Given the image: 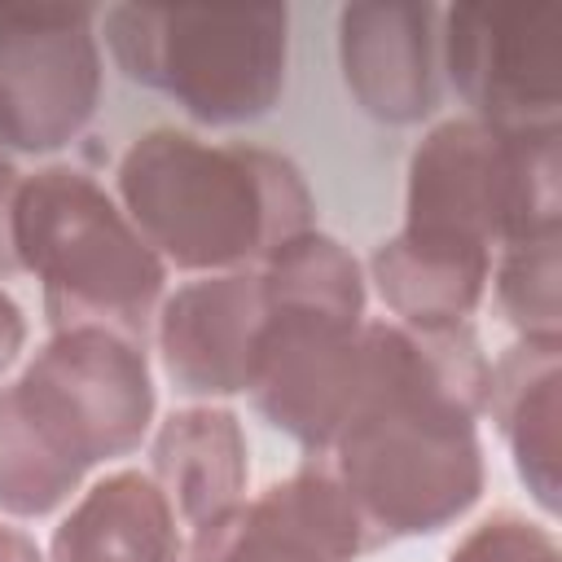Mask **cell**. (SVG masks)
<instances>
[{
  "mask_svg": "<svg viewBox=\"0 0 562 562\" xmlns=\"http://www.w3.org/2000/svg\"><path fill=\"white\" fill-rule=\"evenodd\" d=\"M268 321L259 268L211 272L176 285L154 316L158 364L184 395H241L255 382V351Z\"/></svg>",
  "mask_w": 562,
  "mask_h": 562,
  "instance_id": "10",
  "label": "cell"
},
{
  "mask_svg": "<svg viewBox=\"0 0 562 562\" xmlns=\"http://www.w3.org/2000/svg\"><path fill=\"white\" fill-rule=\"evenodd\" d=\"M48 562H184V527L149 470H110L61 514Z\"/></svg>",
  "mask_w": 562,
  "mask_h": 562,
  "instance_id": "13",
  "label": "cell"
},
{
  "mask_svg": "<svg viewBox=\"0 0 562 562\" xmlns=\"http://www.w3.org/2000/svg\"><path fill=\"white\" fill-rule=\"evenodd\" d=\"M114 198L167 268L198 277L263 263L316 215L285 154L184 127L140 132L114 167Z\"/></svg>",
  "mask_w": 562,
  "mask_h": 562,
  "instance_id": "2",
  "label": "cell"
},
{
  "mask_svg": "<svg viewBox=\"0 0 562 562\" xmlns=\"http://www.w3.org/2000/svg\"><path fill=\"white\" fill-rule=\"evenodd\" d=\"M435 4L360 0L338 13V66L356 105L391 127L422 123L443 92Z\"/></svg>",
  "mask_w": 562,
  "mask_h": 562,
  "instance_id": "11",
  "label": "cell"
},
{
  "mask_svg": "<svg viewBox=\"0 0 562 562\" xmlns=\"http://www.w3.org/2000/svg\"><path fill=\"white\" fill-rule=\"evenodd\" d=\"M9 176H18V167L9 162V149L0 145V180H9Z\"/></svg>",
  "mask_w": 562,
  "mask_h": 562,
  "instance_id": "20",
  "label": "cell"
},
{
  "mask_svg": "<svg viewBox=\"0 0 562 562\" xmlns=\"http://www.w3.org/2000/svg\"><path fill=\"white\" fill-rule=\"evenodd\" d=\"M496 312L531 342H562V233L527 237L492 259Z\"/></svg>",
  "mask_w": 562,
  "mask_h": 562,
  "instance_id": "16",
  "label": "cell"
},
{
  "mask_svg": "<svg viewBox=\"0 0 562 562\" xmlns=\"http://www.w3.org/2000/svg\"><path fill=\"white\" fill-rule=\"evenodd\" d=\"M13 255L44 290L53 329L154 334L167 263L136 233L119 198L75 162L22 171L13 193Z\"/></svg>",
  "mask_w": 562,
  "mask_h": 562,
  "instance_id": "4",
  "label": "cell"
},
{
  "mask_svg": "<svg viewBox=\"0 0 562 562\" xmlns=\"http://www.w3.org/2000/svg\"><path fill=\"white\" fill-rule=\"evenodd\" d=\"M364 553V522L325 457H307L250 501L215 514L184 544V562H356Z\"/></svg>",
  "mask_w": 562,
  "mask_h": 562,
  "instance_id": "9",
  "label": "cell"
},
{
  "mask_svg": "<svg viewBox=\"0 0 562 562\" xmlns=\"http://www.w3.org/2000/svg\"><path fill=\"white\" fill-rule=\"evenodd\" d=\"M558 395H562V342L518 338L492 360L483 413H492L496 435L505 439L518 479L527 483L531 501L549 518L558 514V492H562Z\"/></svg>",
  "mask_w": 562,
  "mask_h": 562,
  "instance_id": "15",
  "label": "cell"
},
{
  "mask_svg": "<svg viewBox=\"0 0 562 562\" xmlns=\"http://www.w3.org/2000/svg\"><path fill=\"white\" fill-rule=\"evenodd\" d=\"M154 408L145 342L110 329H53L0 386V514L61 509L88 470L145 443Z\"/></svg>",
  "mask_w": 562,
  "mask_h": 562,
  "instance_id": "3",
  "label": "cell"
},
{
  "mask_svg": "<svg viewBox=\"0 0 562 562\" xmlns=\"http://www.w3.org/2000/svg\"><path fill=\"white\" fill-rule=\"evenodd\" d=\"M97 9H0V145L53 154L101 101Z\"/></svg>",
  "mask_w": 562,
  "mask_h": 562,
  "instance_id": "8",
  "label": "cell"
},
{
  "mask_svg": "<svg viewBox=\"0 0 562 562\" xmlns=\"http://www.w3.org/2000/svg\"><path fill=\"white\" fill-rule=\"evenodd\" d=\"M22 347H26V316L13 303V294L0 285V378L13 369V360L22 356Z\"/></svg>",
  "mask_w": 562,
  "mask_h": 562,
  "instance_id": "18",
  "label": "cell"
},
{
  "mask_svg": "<svg viewBox=\"0 0 562 562\" xmlns=\"http://www.w3.org/2000/svg\"><path fill=\"white\" fill-rule=\"evenodd\" d=\"M492 360L470 325L426 329L417 369L364 408L325 452L351 496L369 553L408 536H435L483 496L479 417Z\"/></svg>",
  "mask_w": 562,
  "mask_h": 562,
  "instance_id": "1",
  "label": "cell"
},
{
  "mask_svg": "<svg viewBox=\"0 0 562 562\" xmlns=\"http://www.w3.org/2000/svg\"><path fill=\"white\" fill-rule=\"evenodd\" d=\"M400 228L492 255L562 233V132L505 136L474 114L435 123L408 154Z\"/></svg>",
  "mask_w": 562,
  "mask_h": 562,
  "instance_id": "6",
  "label": "cell"
},
{
  "mask_svg": "<svg viewBox=\"0 0 562 562\" xmlns=\"http://www.w3.org/2000/svg\"><path fill=\"white\" fill-rule=\"evenodd\" d=\"M448 562H562V553L549 522L518 509H492L452 544Z\"/></svg>",
  "mask_w": 562,
  "mask_h": 562,
  "instance_id": "17",
  "label": "cell"
},
{
  "mask_svg": "<svg viewBox=\"0 0 562 562\" xmlns=\"http://www.w3.org/2000/svg\"><path fill=\"white\" fill-rule=\"evenodd\" d=\"M492 259L496 255L483 246L400 228L369 255V281L391 321L413 329H452L470 325V316L479 312Z\"/></svg>",
  "mask_w": 562,
  "mask_h": 562,
  "instance_id": "14",
  "label": "cell"
},
{
  "mask_svg": "<svg viewBox=\"0 0 562 562\" xmlns=\"http://www.w3.org/2000/svg\"><path fill=\"white\" fill-rule=\"evenodd\" d=\"M0 562H48V558L35 544L31 531H22L18 522H4L0 518Z\"/></svg>",
  "mask_w": 562,
  "mask_h": 562,
  "instance_id": "19",
  "label": "cell"
},
{
  "mask_svg": "<svg viewBox=\"0 0 562 562\" xmlns=\"http://www.w3.org/2000/svg\"><path fill=\"white\" fill-rule=\"evenodd\" d=\"M149 479L162 487L184 531H198L215 514L246 501L250 448L237 413L220 404L167 413L149 439Z\"/></svg>",
  "mask_w": 562,
  "mask_h": 562,
  "instance_id": "12",
  "label": "cell"
},
{
  "mask_svg": "<svg viewBox=\"0 0 562 562\" xmlns=\"http://www.w3.org/2000/svg\"><path fill=\"white\" fill-rule=\"evenodd\" d=\"M105 44L119 70L171 97L193 123L237 127L263 119L285 88L290 9H105Z\"/></svg>",
  "mask_w": 562,
  "mask_h": 562,
  "instance_id": "5",
  "label": "cell"
},
{
  "mask_svg": "<svg viewBox=\"0 0 562 562\" xmlns=\"http://www.w3.org/2000/svg\"><path fill=\"white\" fill-rule=\"evenodd\" d=\"M439 57L479 123L505 136L562 132V4H457Z\"/></svg>",
  "mask_w": 562,
  "mask_h": 562,
  "instance_id": "7",
  "label": "cell"
}]
</instances>
